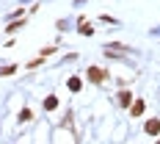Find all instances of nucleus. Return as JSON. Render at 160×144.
<instances>
[{"label":"nucleus","mask_w":160,"mask_h":144,"mask_svg":"<svg viewBox=\"0 0 160 144\" xmlns=\"http://www.w3.org/2000/svg\"><path fill=\"white\" fill-rule=\"evenodd\" d=\"M158 144H160V141H158Z\"/></svg>","instance_id":"nucleus-12"},{"label":"nucleus","mask_w":160,"mask_h":144,"mask_svg":"<svg viewBox=\"0 0 160 144\" xmlns=\"http://www.w3.org/2000/svg\"><path fill=\"white\" fill-rule=\"evenodd\" d=\"M119 105H132V92H119Z\"/></svg>","instance_id":"nucleus-6"},{"label":"nucleus","mask_w":160,"mask_h":144,"mask_svg":"<svg viewBox=\"0 0 160 144\" xmlns=\"http://www.w3.org/2000/svg\"><path fill=\"white\" fill-rule=\"evenodd\" d=\"M144 133H146V136H158V133H160V119H146Z\"/></svg>","instance_id":"nucleus-2"},{"label":"nucleus","mask_w":160,"mask_h":144,"mask_svg":"<svg viewBox=\"0 0 160 144\" xmlns=\"http://www.w3.org/2000/svg\"><path fill=\"white\" fill-rule=\"evenodd\" d=\"M19 28H25V19H22V22H17V19H14V22H11L8 28H6V33H17Z\"/></svg>","instance_id":"nucleus-10"},{"label":"nucleus","mask_w":160,"mask_h":144,"mask_svg":"<svg viewBox=\"0 0 160 144\" xmlns=\"http://www.w3.org/2000/svg\"><path fill=\"white\" fill-rule=\"evenodd\" d=\"M144 108H146L144 100H135V103L130 105V116H132V119H135V116H141V114H144Z\"/></svg>","instance_id":"nucleus-3"},{"label":"nucleus","mask_w":160,"mask_h":144,"mask_svg":"<svg viewBox=\"0 0 160 144\" xmlns=\"http://www.w3.org/2000/svg\"><path fill=\"white\" fill-rule=\"evenodd\" d=\"M66 86H69V92H80V89H83V80H80V78H69Z\"/></svg>","instance_id":"nucleus-7"},{"label":"nucleus","mask_w":160,"mask_h":144,"mask_svg":"<svg viewBox=\"0 0 160 144\" xmlns=\"http://www.w3.org/2000/svg\"><path fill=\"white\" fill-rule=\"evenodd\" d=\"M44 108H47V111H55V108H58V97H55V94L44 97Z\"/></svg>","instance_id":"nucleus-5"},{"label":"nucleus","mask_w":160,"mask_h":144,"mask_svg":"<svg viewBox=\"0 0 160 144\" xmlns=\"http://www.w3.org/2000/svg\"><path fill=\"white\" fill-rule=\"evenodd\" d=\"M86 78L91 80V83H102V80H108V72L99 69V67H88L86 69Z\"/></svg>","instance_id":"nucleus-1"},{"label":"nucleus","mask_w":160,"mask_h":144,"mask_svg":"<svg viewBox=\"0 0 160 144\" xmlns=\"http://www.w3.org/2000/svg\"><path fill=\"white\" fill-rule=\"evenodd\" d=\"M78 33H80V36H91V33H94V25H91V22H86V19H80Z\"/></svg>","instance_id":"nucleus-4"},{"label":"nucleus","mask_w":160,"mask_h":144,"mask_svg":"<svg viewBox=\"0 0 160 144\" xmlns=\"http://www.w3.org/2000/svg\"><path fill=\"white\" fill-rule=\"evenodd\" d=\"M17 72V67L14 64H8V67H0V78H8V75H14Z\"/></svg>","instance_id":"nucleus-9"},{"label":"nucleus","mask_w":160,"mask_h":144,"mask_svg":"<svg viewBox=\"0 0 160 144\" xmlns=\"http://www.w3.org/2000/svg\"><path fill=\"white\" fill-rule=\"evenodd\" d=\"M55 50H58V47H44V50H39V58H50V56H55Z\"/></svg>","instance_id":"nucleus-11"},{"label":"nucleus","mask_w":160,"mask_h":144,"mask_svg":"<svg viewBox=\"0 0 160 144\" xmlns=\"http://www.w3.org/2000/svg\"><path fill=\"white\" fill-rule=\"evenodd\" d=\"M17 119H19V122H31V119H33V111H31V108H22Z\"/></svg>","instance_id":"nucleus-8"}]
</instances>
